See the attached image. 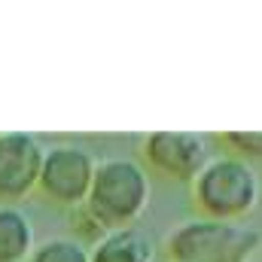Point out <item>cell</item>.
Masks as SVG:
<instances>
[{
    "mask_svg": "<svg viewBox=\"0 0 262 262\" xmlns=\"http://www.w3.org/2000/svg\"><path fill=\"white\" fill-rule=\"evenodd\" d=\"M34 229L15 207H0V262H21L31 256Z\"/></svg>",
    "mask_w": 262,
    "mask_h": 262,
    "instance_id": "8",
    "label": "cell"
},
{
    "mask_svg": "<svg viewBox=\"0 0 262 262\" xmlns=\"http://www.w3.org/2000/svg\"><path fill=\"white\" fill-rule=\"evenodd\" d=\"M28 262H89V250L79 241L52 238V241L40 244L37 250H31Z\"/></svg>",
    "mask_w": 262,
    "mask_h": 262,
    "instance_id": "9",
    "label": "cell"
},
{
    "mask_svg": "<svg viewBox=\"0 0 262 262\" xmlns=\"http://www.w3.org/2000/svg\"><path fill=\"white\" fill-rule=\"evenodd\" d=\"M143 156L152 168L177 180H195L210 162L204 137L189 131H152L143 140Z\"/></svg>",
    "mask_w": 262,
    "mask_h": 262,
    "instance_id": "5",
    "label": "cell"
},
{
    "mask_svg": "<svg viewBox=\"0 0 262 262\" xmlns=\"http://www.w3.org/2000/svg\"><path fill=\"white\" fill-rule=\"evenodd\" d=\"M256 198H259L256 171L238 156L210 159L195 177V204L207 213V220L235 223L238 216L256 207Z\"/></svg>",
    "mask_w": 262,
    "mask_h": 262,
    "instance_id": "3",
    "label": "cell"
},
{
    "mask_svg": "<svg viewBox=\"0 0 262 262\" xmlns=\"http://www.w3.org/2000/svg\"><path fill=\"white\" fill-rule=\"evenodd\" d=\"M226 143L247 159H262V131H226Z\"/></svg>",
    "mask_w": 262,
    "mask_h": 262,
    "instance_id": "10",
    "label": "cell"
},
{
    "mask_svg": "<svg viewBox=\"0 0 262 262\" xmlns=\"http://www.w3.org/2000/svg\"><path fill=\"white\" fill-rule=\"evenodd\" d=\"M46 149L25 131L0 134V198H25L40 183Z\"/></svg>",
    "mask_w": 262,
    "mask_h": 262,
    "instance_id": "6",
    "label": "cell"
},
{
    "mask_svg": "<svg viewBox=\"0 0 262 262\" xmlns=\"http://www.w3.org/2000/svg\"><path fill=\"white\" fill-rule=\"evenodd\" d=\"M95 177V162L82 146H52L43 156L40 168V189L58 204H85Z\"/></svg>",
    "mask_w": 262,
    "mask_h": 262,
    "instance_id": "4",
    "label": "cell"
},
{
    "mask_svg": "<svg viewBox=\"0 0 262 262\" xmlns=\"http://www.w3.org/2000/svg\"><path fill=\"white\" fill-rule=\"evenodd\" d=\"M149 201V177L146 171L131 159H107L95 165L92 189L85 198V207L113 232L128 229L143 213Z\"/></svg>",
    "mask_w": 262,
    "mask_h": 262,
    "instance_id": "1",
    "label": "cell"
},
{
    "mask_svg": "<svg viewBox=\"0 0 262 262\" xmlns=\"http://www.w3.org/2000/svg\"><path fill=\"white\" fill-rule=\"evenodd\" d=\"M89 262H152V241L137 229H113L95 244Z\"/></svg>",
    "mask_w": 262,
    "mask_h": 262,
    "instance_id": "7",
    "label": "cell"
},
{
    "mask_svg": "<svg viewBox=\"0 0 262 262\" xmlns=\"http://www.w3.org/2000/svg\"><path fill=\"white\" fill-rule=\"evenodd\" d=\"M259 247V232L226 220H192L168 235L174 262H247Z\"/></svg>",
    "mask_w": 262,
    "mask_h": 262,
    "instance_id": "2",
    "label": "cell"
}]
</instances>
